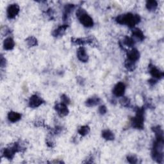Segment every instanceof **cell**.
Here are the masks:
<instances>
[{"instance_id":"cell-1","label":"cell","mask_w":164,"mask_h":164,"mask_svg":"<svg viewBox=\"0 0 164 164\" xmlns=\"http://www.w3.org/2000/svg\"><path fill=\"white\" fill-rule=\"evenodd\" d=\"M156 136V140L152 145L151 156L152 159L157 163H162L163 161V132L160 126H155L152 128Z\"/></svg>"},{"instance_id":"cell-2","label":"cell","mask_w":164,"mask_h":164,"mask_svg":"<svg viewBox=\"0 0 164 164\" xmlns=\"http://www.w3.org/2000/svg\"><path fill=\"white\" fill-rule=\"evenodd\" d=\"M140 17L137 14H133L128 13L126 14H122L118 16L115 21L117 23L120 25H127L129 28H135V26L138 24L140 22Z\"/></svg>"},{"instance_id":"cell-3","label":"cell","mask_w":164,"mask_h":164,"mask_svg":"<svg viewBox=\"0 0 164 164\" xmlns=\"http://www.w3.org/2000/svg\"><path fill=\"white\" fill-rule=\"evenodd\" d=\"M144 108H137L136 115L132 119V125L135 129H142L144 128Z\"/></svg>"},{"instance_id":"cell-4","label":"cell","mask_w":164,"mask_h":164,"mask_svg":"<svg viewBox=\"0 0 164 164\" xmlns=\"http://www.w3.org/2000/svg\"><path fill=\"white\" fill-rule=\"evenodd\" d=\"M23 149L25 150V148L18 143H16L12 146L5 148L3 152V155L8 160H12L16 152L23 151Z\"/></svg>"},{"instance_id":"cell-5","label":"cell","mask_w":164,"mask_h":164,"mask_svg":"<svg viewBox=\"0 0 164 164\" xmlns=\"http://www.w3.org/2000/svg\"><path fill=\"white\" fill-rule=\"evenodd\" d=\"M76 16L79 19L80 23L85 27L90 28L94 25V21L92 18L86 13L85 10L79 8L76 12Z\"/></svg>"},{"instance_id":"cell-6","label":"cell","mask_w":164,"mask_h":164,"mask_svg":"<svg viewBox=\"0 0 164 164\" xmlns=\"http://www.w3.org/2000/svg\"><path fill=\"white\" fill-rule=\"evenodd\" d=\"M19 7L17 4H12L10 5L7 10V14L8 19L15 18L19 12Z\"/></svg>"},{"instance_id":"cell-7","label":"cell","mask_w":164,"mask_h":164,"mask_svg":"<svg viewBox=\"0 0 164 164\" xmlns=\"http://www.w3.org/2000/svg\"><path fill=\"white\" fill-rule=\"evenodd\" d=\"M44 103H45V101H44L42 98L36 94L31 96L29 100V106L33 108L40 106Z\"/></svg>"},{"instance_id":"cell-8","label":"cell","mask_w":164,"mask_h":164,"mask_svg":"<svg viewBox=\"0 0 164 164\" xmlns=\"http://www.w3.org/2000/svg\"><path fill=\"white\" fill-rule=\"evenodd\" d=\"M149 73L152 76V78L160 80L163 78V76H164V74L162 71L157 69L155 65H152V64H150L149 65Z\"/></svg>"},{"instance_id":"cell-9","label":"cell","mask_w":164,"mask_h":164,"mask_svg":"<svg viewBox=\"0 0 164 164\" xmlns=\"http://www.w3.org/2000/svg\"><path fill=\"white\" fill-rule=\"evenodd\" d=\"M54 109L57 111V114L60 117H65L68 115L69 110L67 107V105L62 103H57L54 106Z\"/></svg>"},{"instance_id":"cell-10","label":"cell","mask_w":164,"mask_h":164,"mask_svg":"<svg viewBox=\"0 0 164 164\" xmlns=\"http://www.w3.org/2000/svg\"><path fill=\"white\" fill-rule=\"evenodd\" d=\"M126 87L123 82L117 83L114 87L113 94L117 97H121L125 92Z\"/></svg>"},{"instance_id":"cell-11","label":"cell","mask_w":164,"mask_h":164,"mask_svg":"<svg viewBox=\"0 0 164 164\" xmlns=\"http://www.w3.org/2000/svg\"><path fill=\"white\" fill-rule=\"evenodd\" d=\"M140 58V53L137 49H132L127 52V59L136 62Z\"/></svg>"},{"instance_id":"cell-12","label":"cell","mask_w":164,"mask_h":164,"mask_svg":"<svg viewBox=\"0 0 164 164\" xmlns=\"http://www.w3.org/2000/svg\"><path fill=\"white\" fill-rule=\"evenodd\" d=\"M68 28V25H67L60 26L59 27H58L57 29H55L53 31L52 33L53 36L54 37H57V38L62 37L64 35L65 32V31H66Z\"/></svg>"},{"instance_id":"cell-13","label":"cell","mask_w":164,"mask_h":164,"mask_svg":"<svg viewBox=\"0 0 164 164\" xmlns=\"http://www.w3.org/2000/svg\"><path fill=\"white\" fill-rule=\"evenodd\" d=\"M77 57L82 62H87L89 60V56L83 47H80L77 51Z\"/></svg>"},{"instance_id":"cell-14","label":"cell","mask_w":164,"mask_h":164,"mask_svg":"<svg viewBox=\"0 0 164 164\" xmlns=\"http://www.w3.org/2000/svg\"><path fill=\"white\" fill-rule=\"evenodd\" d=\"M75 7V5L73 4H68L66 5L63 9V21H66L68 19V17L73 12Z\"/></svg>"},{"instance_id":"cell-15","label":"cell","mask_w":164,"mask_h":164,"mask_svg":"<svg viewBox=\"0 0 164 164\" xmlns=\"http://www.w3.org/2000/svg\"><path fill=\"white\" fill-rule=\"evenodd\" d=\"M15 46V42L12 38L8 37L3 42V48L6 50H12Z\"/></svg>"},{"instance_id":"cell-16","label":"cell","mask_w":164,"mask_h":164,"mask_svg":"<svg viewBox=\"0 0 164 164\" xmlns=\"http://www.w3.org/2000/svg\"><path fill=\"white\" fill-rule=\"evenodd\" d=\"M101 102V99L98 97H92L89 98L85 102L86 106L89 107H93L99 105Z\"/></svg>"},{"instance_id":"cell-17","label":"cell","mask_w":164,"mask_h":164,"mask_svg":"<svg viewBox=\"0 0 164 164\" xmlns=\"http://www.w3.org/2000/svg\"><path fill=\"white\" fill-rule=\"evenodd\" d=\"M21 117L22 115L21 114L13 111H11L8 114V119L12 123H16L19 121L21 119Z\"/></svg>"},{"instance_id":"cell-18","label":"cell","mask_w":164,"mask_h":164,"mask_svg":"<svg viewBox=\"0 0 164 164\" xmlns=\"http://www.w3.org/2000/svg\"><path fill=\"white\" fill-rule=\"evenodd\" d=\"M132 35L133 36L138 40L139 41H143L144 40V35L143 34V32L141 31L138 28H134L132 30Z\"/></svg>"},{"instance_id":"cell-19","label":"cell","mask_w":164,"mask_h":164,"mask_svg":"<svg viewBox=\"0 0 164 164\" xmlns=\"http://www.w3.org/2000/svg\"><path fill=\"white\" fill-rule=\"evenodd\" d=\"M71 41L76 44V45H80V46H83L87 44H91L92 42V40L90 38L88 39H83V38H78V39H74L73 38L71 39Z\"/></svg>"},{"instance_id":"cell-20","label":"cell","mask_w":164,"mask_h":164,"mask_svg":"<svg viewBox=\"0 0 164 164\" xmlns=\"http://www.w3.org/2000/svg\"><path fill=\"white\" fill-rule=\"evenodd\" d=\"M102 137L106 140H113L115 138L114 134L109 129H104L102 132Z\"/></svg>"},{"instance_id":"cell-21","label":"cell","mask_w":164,"mask_h":164,"mask_svg":"<svg viewBox=\"0 0 164 164\" xmlns=\"http://www.w3.org/2000/svg\"><path fill=\"white\" fill-rule=\"evenodd\" d=\"M146 8L149 11H155L157 7H158V3L157 2L155 1V0H151V1H147L146 4Z\"/></svg>"},{"instance_id":"cell-22","label":"cell","mask_w":164,"mask_h":164,"mask_svg":"<svg viewBox=\"0 0 164 164\" xmlns=\"http://www.w3.org/2000/svg\"><path fill=\"white\" fill-rule=\"evenodd\" d=\"M124 66L127 70L129 71H133L135 69V62L126 59L124 62Z\"/></svg>"},{"instance_id":"cell-23","label":"cell","mask_w":164,"mask_h":164,"mask_svg":"<svg viewBox=\"0 0 164 164\" xmlns=\"http://www.w3.org/2000/svg\"><path fill=\"white\" fill-rule=\"evenodd\" d=\"M26 42L27 43L28 46L30 47H34L38 45L37 40L35 37H29L26 39Z\"/></svg>"},{"instance_id":"cell-24","label":"cell","mask_w":164,"mask_h":164,"mask_svg":"<svg viewBox=\"0 0 164 164\" xmlns=\"http://www.w3.org/2000/svg\"><path fill=\"white\" fill-rule=\"evenodd\" d=\"M90 132V128L89 126H83L78 129V134L82 136H85Z\"/></svg>"},{"instance_id":"cell-25","label":"cell","mask_w":164,"mask_h":164,"mask_svg":"<svg viewBox=\"0 0 164 164\" xmlns=\"http://www.w3.org/2000/svg\"><path fill=\"white\" fill-rule=\"evenodd\" d=\"M123 42L126 46H127L128 47H129V48H132L135 45V40L132 37H125Z\"/></svg>"},{"instance_id":"cell-26","label":"cell","mask_w":164,"mask_h":164,"mask_svg":"<svg viewBox=\"0 0 164 164\" xmlns=\"http://www.w3.org/2000/svg\"><path fill=\"white\" fill-rule=\"evenodd\" d=\"M120 103H121L123 106H129L130 104V100L128 97H124L121 100V101H120Z\"/></svg>"},{"instance_id":"cell-27","label":"cell","mask_w":164,"mask_h":164,"mask_svg":"<svg viewBox=\"0 0 164 164\" xmlns=\"http://www.w3.org/2000/svg\"><path fill=\"white\" fill-rule=\"evenodd\" d=\"M61 100H62V103H63V104H65L66 105L70 103L69 97L68 96L65 95V94H63L61 96Z\"/></svg>"},{"instance_id":"cell-28","label":"cell","mask_w":164,"mask_h":164,"mask_svg":"<svg viewBox=\"0 0 164 164\" xmlns=\"http://www.w3.org/2000/svg\"><path fill=\"white\" fill-rule=\"evenodd\" d=\"M127 160L130 163H137V158L134 155H129L127 157Z\"/></svg>"},{"instance_id":"cell-29","label":"cell","mask_w":164,"mask_h":164,"mask_svg":"<svg viewBox=\"0 0 164 164\" xmlns=\"http://www.w3.org/2000/svg\"><path fill=\"white\" fill-rule=\"evenodd\" d=\"M107 112L106 107L105 105H102L99 108V112L101 115H105Z\"/></svg>"},{"instance_id":"cell-30","label":"cell","mask_w":164,"mask_h":164,"mask_svg":"<svg viewBox=\"0 0 164 164\" xmlns=\"http://www.w3.org/2000/svg\"><path fill=\"white\" fill-rule=\"evenodd\" d=\"M5 65H6V60L5 58H3V56H2V57H1V67L4 68V67H5Z\"/></svg>"},{"instance_id":"cell-31","label":"cell","mask_w":164,"mask_h":164,"mask_svg":"<svg viewBox=\"0 0 164 164\" xmlns=\"http://www.w3.org/2000/svg\"><path fill=\"white\" fill-rule=\"evenodd\" d=\"M157 82V81L156 79H155V78H151V79H150V80H149V83L151 84V85H155Z\"/></svg>"}]
</instances>
